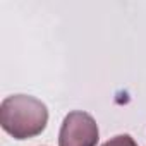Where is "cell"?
<instances>
[{"mask_svg": "<svg viewBox=\"0 0 146 146\" xmlns=\"http://www.w3.org/2000/svg\"><path fill=\"white\" fill-rule=\"evenodd\" d=\"M48 124L46 105L29 95L7 96L0 105V125L14 139L40 136Z\"/></svg>", "mask_w": 146, "mask_h": 146, "instance_id": "obj_1", "label": "cell"}, {"mask_svg": "<svg viewBox=\"0 0 146 146\" xmlns=\"http://www.w3.org/2000/svg\"><path fill=\"white\" fill-rule=\"evenodd\" d=\"M98 139V124L88 112L74 110L64 117L58 132V146H96Z\"/></svg>", "mask_w": 146, "mask_h": 146, "instance_id": "obj_2", "label": "cell"}, {"mask_svg": "<svg viewBox=\"0 0 146 146\" xmlns=\"http://www.w3.org/2000/svg\"><path fill=\"white\" fill-rule=\"evenodd\" d=\"M102 146H137V143L129 134H119V136H113L108 141H105Z\"/></svg>", "mask_w": 146, "mask_h": 146, "instance_id": "obj_3", "label": "cell"}]
</instances>
